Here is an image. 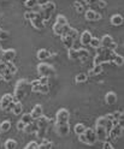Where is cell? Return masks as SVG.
Returning <instances> with one entry per match:
<instances>
[{
  "label": "cell",
  "mask_w": 124,
  "mask_h": 149,
  "mask_svg": "<svg viewBox=\"0 0 124 149\" xmlns=\"http://www.w3.org/2000/svg\"><path fill=\"white\" fill-rule=\"evenodd\" d=\"M110 22H111V24L114 25V26H119V25L123 24V17H122L120 15H113V16L111 17Z\"/></svg>",
  "instance_id": "cell-24"
},
{
  "label": "cell",
  "mask_w": 124,
  "mask_h": 149,
  "mask_svg": "<svg viewBox=\"0 0 124 149\" xmlns=\"http://www.w3.org/2000/svg\"><path fill=\"white\" fill-rule=\"evenodd\" d=\"M0 58H1V55H0Z\"/></svg>",
  "instance_id": "cell-57"
},
{
  "label": "cell",
  "mask_w": 124,
  "mask_h": 149,
  "mask_svg": "<svg viewBox=\"0 0 124 149\" xmlns=\"http://www.w3.org/2000/svg\"><path fill=\"white\" fill-rule=\"evenodd\" d=\"M64 35L70 36L71 39H74V40H78V37H80L78 31L76 30V29H74V28H71V26H69V28H68V30H66V33H65Z\"/></svg>",
  "instance_id": "cell-26"
},
{
  "label": "cell",
  "mask_w": 124,
  "mask_h": 149,
  "mask_svg": "<svg viewBox=\"0 0 124 149\" xmlns=\"http://www.w3.org/2000/svg\"><path fill=\"white\" fill-rule=\"evenodd\" d=\"M0 73L3 74V79H4V81H6V82H10V81L12 79V77H13V74L11 73V71L8 70L7 68H6L3 72H0Z\"/></svg>",
  "instance_id": "cell-34"
},
{
  "label": "cell",
  "mask_w": 124,
  "mask_h": 149,
  "mask_svg": "<svg viewBox=\"0 0 124 149\" xmlns=\"http://www.w3.org/2000/svg\"><path fill=\"white\" fill-rule=\"evenodd\" d=\"M60 37H62V42H63V45H64V47H65L66 49H70V48L74 47V43H75L76 40L71 39V37L68 36V35H62Z\"/></svg>",
  "instance_id": "cell-18"
},
{
  "label": "cell",
  "mask_w": 124,
  "mask_h": 149,
  "mask_svg": "<svg viewBox=\"0 0 124 149\" xmlns=\"http://www.w3.org/2000/svg\"><path fill=\"white\" fill-rule=\"evenodd\" d=\"M12 113L15 116H21L23 113V105L21 101H15V105L12 107Z\"/></svg>",
  "instance_id": "cell-22"
},
{
  "label": "cell",
  "mask_w": 124,
  "mask_h": 149,
  "mask_svg": "<svg viewBox=\"0 0 124 149\" xmlns=\"http://www.w3.org/2000/svg\"><path fill=\"white\" fill-rule=\"evenodd\" d=\"M92 37H93V35H92V33L89 31V30H84L81 35H80V37H78V41H80V43L82 45V46H88L89 45V42H90V40H92Z\"/></svg>",
  "instance_id": "cell-14"
},
{
  "label": "cell",
  "mask_w": 124,
  "mask_h": 149,
  "mask_svg": "<svg viewBox=\"0 0 124 149\" xmlns=\"http://www.w3.org/2000/svg\"><path fill=\"white\" fill-rule=\"evenodd\" d=\"M13 100L15 99H13L12 94H5V95H3L1 99H0V108H1L3 111H6L8 105H10Z\"/></svg>",
  "instance_id": "cell-12"
},
{
  "label": "cell",
  "mask_w": 124,
  "mask_h": 149,
  "mask_svg": "<svg viewBox=\"0 0 124 149\" xmlns=\"http://www.w3.org/2000/svg\"><path fill=\"white\" fill-rule=\"evenodd\" d=\"M78 141L83 144H88V146L95 144V142H97V136H95L94 129L87 127L82 135H78Z\"/></svg>",
  "instance_id": "cell-4"
},
{
  "label": "cell",
  "mask_w": 124,
  "mask_h": 149,
  "mask_svg": "<svg viewBox=\"0 0 124 149\" xmlns=\"http://www.w3.org/2000/svg\"><path fill=\"white\" fill-rule=\"evenodd\" d=\"M1 81H4V79H3V74L0 73V82H1Z\"/></svg>",
  "instance_id": "cell-55"
},
{
  "label": "cell",
  "mask_w": 124,
  "mask_h": 149,
  "mask_svg": "<svg viewBox=\"0 0 124 149\" xmlns=\"http://www.w3.org/2000/svg\"><path fill=\"white\" fill-rule=\"evenodd\" d=\"M0 61H1V58H0Z\"/></svg>",
  "instance_id": "cell-56"
},
{
  "label": "cell",
  "mask_w": 124,
  "mask_h": 149,
  "mask_svg": "<svg viewBox=\"0 0 124 149\" xmlns=\"http://www.w3.org/2000/svg\"><path fill=\"white\" fill-rule=\"evenodd\" d=\"M63 26L64 25H60L58 23H54V25H53V33H54V35L60 36L62 33H63Z\"/></svg>",
  "instance_id": "cell-40"
},
{
  "label": "cell",
  "mask_w": 124,
  "mask_h": 149,
  "mask_svg": "<svg viewBox=\"0 0 124 149\" xmlns=\"http://www.w3.org/2000/svg\"><path fill=\"white\" fill-rule=\"evenodd\" d=\"M3 53V46H1V42H0V55Z\"/></svg>",
  "instance_id": "cell-54"
},
{
  "label": "cell",
  "mask_w": 124,
  "mask_h": 149,
  "mask_svg": "<svg viewBox=\"0 0 124 149\" xmlns=\"http://www.w3.org/2000/svg\"><path fill=\"white\" fill-rule=\"evenodd\" d=\"M30 91H32V89H30V82L27 81L25 78L20 79L16 83V87H15V93H13L15 101H22Z\"/></svg>",
  "instance_id": "cell-1"
},
{
  "label": "cell",
  "mask_w": 124,
  "mask_h": 149,
  "mask_svg": "<svg viewBox=\"0 0 124 149\" xmlns=\"http://www.w3.org/2000/svg\"><path fill=\"white\" fill-rule=\"evenodd\" d=\"M100 43H101V47L110 48V49H113V51H116L117 47H118L117 42L114 41L112 39V36H110V35H104L101 39H100Z\"/></svg>",
  "instance_id": "cell-6"
},
{
  "label": "cell",
  "mask_w": 124,
  "mask_h": 149,
  "mask_svg": "<svg viewBox=\"0 0 124 149\" xmlns=\"http://www.w3.org/2000/svg\"><path fill=\"white\" fill-rule=\"evenodd\" d=\"M24 149H39V143L35 142V141H32L29 143H27V146L24 147Z\"/></svg>",
  "instance_id": "cell-46"
},
{
  "label": "cell",
  "mask_w": 124,
  "mask_h": 149,
  "mask_svg": "<svg viewBox=\"0 0 124 149\" xmlns=\"http://www.w3.org/2000/svg\"><path fill=\"white\" fill-rule=\"evenodd\" d=\"M85 129H87V126H85L84 124H81V123H80V124H76V125H75L74 131H75L76 135L78 136V135H82V134L85 131Z\"/></svg>",
  "instance_id": "cell-31"
},
{
  "label": "cell",
  "mask_w": 124,
  "mask_h": 149,
  "mask_svg": "<svg viewBox=\"0 0 124 149\" xmlns=\"http://www.w3.org/2000/svg\"><path fill=\"white\" fill-rule=\"evenodd\" d=\"M4 148L5 149H15V148H17V142L15 141V139L8 138V139H6L5 143H4Z\"/></svg>",
  "instance_id": "cell-32"
},
{
  "label": "cell",
  "mask_w": 124,
  "mask_h": 149,
  "mask_svg": "<svg viewBox=\"0 0 124 149\" xmlns=\"http://www.w3.org/2000/svg\"><path fill=\"white\" fill-rule=\"evenodd\" d=\"M24 126H25V124L22 122V120H20V122L17 123V130H18V131H23Z\"/></svg>",
  "instance_id": "cell-49"
},
{
  "label": "cell",
  "mask_w": 124,
  "mask_h": 149,
  "mask_svg": "<svg viewBox=\"0 0 124 149\" xmlns=\"http://www.w3.org/2000/svg\"><path fill=\"white\" fill-rule=\"evenodd\" d=\"M112 116H113V118H114V119H117L118 122L123 123V118H124V114H123V112H122V111H116V112H113V113H112Z\"/></svg>",
  "instance_id": "cell-44"
},
{
  "label": "cell",
  "mask_w": 124,
  "mask_h": 149,
  "mask_svg": "<svg viewBox=\"0 0 124 149\" xmlns=\"http://www.w3.org/2000/svg\"><path fill=\"white\" fill-rule=\"evenodd\" d=\"M97 4H98V6H99L100 8H105V7L107 6V3L105 1V0H99V1H98Z\"/></svg>",
  "instance_id": "cell-51"
},
{
  "label": "cell",
  "mask_w": 124,
  "mask_h": 149,
  "mask_svg": "<svg viewBox=\"0 0 124 149\" xmlns=\"http://www.w3.org/2000/svg\"><path fill=\"white\" fill-rule=\"evenodd\" d=\"M42 114H43V108H42L41 105H35L34 108H33L32 112H30V116H32V118H33L34 120H36L37 118L41 117Z\"/></svg>",
  "instance_id": "cell-17"
},
{
  "label": "cell",
  "mask_w": 124,
  "mask_h": 149,
  "mask_svg": "<svg viewBox=\"0 0 124 149\" xmlns=\"http://www.w3.org/2000/svg\"><path fill=\"white\" fill-rule=\"evenodd\" d=\"M55 23H58V24H60V25H66V24H69L68 19H66V17H65V16H63V15H59V16H57Z\"/></svg>",
  "instance_id": "cell-42"
},
{
  "label": "cell",
  "mask_w": 124,
  "mask_h": 149,
  "mask_svg": "<svg viewBox=\"0 0 124 149\" xmlns=\"http://www.w3.org/2000/svg\"><path fill=\"white\" fill-rule=\"evenodd\" d=\"M30 22V24L35 28L36 30H43L45 29V21L42 19L41 17H39V16H36L35 18H33L32 21H29Z\"/></svg>",
  "instance_id": "cell-15"
},
{
  "label": "cell",
  "mask_w": 124,
  "mask_h": 149,
  "mask_svg": "<svg viewBox=\"0 0 124 149\" xmlns=\"http://www.w3.org/2000/svg\"><path fill=\"white\" fill-rule=\"evenodd\" d=\"M117 94L114 91H109L106 95H105V102L107 105H114L117 102Z\"/></svg>",
  "instance_id": "cell-19"
},
{
  "label": "cell",
  "mask_w": 124,
  "mask_h": 149,
  "mask_svg": "<svg viewBox=\"0 0 124 149\" xmlns=\"http://www.w3.org/2000/svg\"><path fill=\"white\" fill-rule=\"evenodd\" d=\"M105 117H106V118H107L109 120H111V122H112V120L114 119V118H113V116H112V113H109V114H106Z\"/></svg>",
  "instance_id": "cell-53"
},
{
  "label": "cell",
  "mask_w": 124,
  "mask_h": 149,
  "mask_svg": "<svg viewBox=\"0 0 124 149\" xmlns=\"http://www.w3.org/2000/svg\"><path fill=\"white\" fill-rule=\"evenodd\" d=\"M30 89L33 93H41L42 89V84H40L39 79H34L30 82Z\"/></svg>",
  "instance_id": "cell-23"
},
{
  "label": "cell",
  "mask_w": 124,
  "mask_h": 149,
  "mask_svg": "<svg viewBox=\"0 0 124 149\" xmlns=\"http://www.w3.org/2000/svg\"><path fill=\"white\" fill-rule=\"evenodd\" d=\"M87 79H88L87 73H78L77 76L75 77V82H76V83H84Z\"/></svg>",
  "instance_id": "cell-39"
},
{
  "label": "cell",
  "mask_w": 124,
  "mask_h": 149,
  "mask_svg": "<svg viewBox=\"0 0 124 149\" xmlns=\"http://www.w3.org/2000/svg\"><path fill=\"white\" fill-rule=\"evenodd\" d=\"M116 51L110 49V48H104V47H99L98 52L95 54L93 64L94 65H98V64H105V63H111L113 57L116 55Z\"/></svg>",
  "instance_id": "cell-2"
},
{
  "label": "cell",
  "mask_w": 124,
  "mask_h": 149,
  "mask_svg": "<svg viewBox=\"0 0 124 149\" xmlns=\"http://www.w3.org/2000/svg\"><path fill=\"white\" fill-rule=\"evenodd\" d=\"M70 120V113L66 108H60L55 113V123L62 124V123H69Z\"/></svg>",
  "instance_id": "cell-7"
},
{
  "label": "cell",
  "mask_w": 124,
  "mask_h": 149,
  "mask_svg": "<svg viewBox=\"0 0 124 149\" xmlns=\"http://www.w3.org/2000/svg\"><path fill=\"white\" fill-rule=\"evenodd\" d=\"M77 54H78V59L82 60V61H84L89 57V52L87 49H84V48H77Z\"/></svg>",
  "instance_id": "cell-27"
},
{
  "label": "cell",
  "mask_w": 124,
  "mask_h": 149,
  "mask_svg": "<svg viewBox=\"0 0 124 149\" xmlns=\"http://www.w3.org/2000/svg\"><path fill=\"white\" fill-rule=\"evenodd\" d=\"M37 73L39 76H46V77H52L54 76L55 70L52 65L47 64V63H40L37 65Z\"/></svg>",
  "instance_id": "cell-5"
},
{
  "label": "cell",
  "mask_w": 124,
  "mask_h": 149,
  "mask_svg": "<svg viewBox=\"0 0 124 149\" xmlns=\"http://www.w3.org/2000/svg\"><path fill=\"white\" fill-rule=\"evenodd\" d=\"M39 1H40V0H25L24 5H25L27 8H29V10H33V8H34L37 4H40Z\"/></svg>",
  "instance_id": "cell-37"
},
{
  "label": "cell",
  "mask_w": 124,
  "mask_h": 149,
  "mask_svg": "<svg viewBox=\"0 0 124 149\" xmlns=\"http://www.w3.org/2000/svg\"><path fill=\"white\" fill-rule=\"evenodd\" d=\"M54 130L58 136L65 137L70 134V124L69 123H62V124H57L54 125Z\"/></svg>",
  "instance_id": "cell-9"
},
{
  "label": "cell",
  "mask_w": 124,
  "mask_h": 149,
  "mask_svg": "<svg viewBox=\"0 0 124 149\" xmlns=\"http://www.w3.org/2000/svg\"><path fill=\"white\" fill-rule=\"evenodd\" d=\"M48 93H50V87H48V84L42 86V89H41V94H48Z\"/></svg>",
  "instance_id": "cell-50"
},
{
  "label": "cell",
  "mask_w": 124,
  "mask_h": 149,
  "mask_svg": "<svg viewBox=\"0 0 124 149\" xmlns=\"http://www.w3.org/2000/svg\"><path fill=\"white\" fill-rule=\"evenodd\" d=\"M84 17L85 19L89 22H95V21H100L101 19V15L94 10H85L84 11Z\"/></svg>",
  "instance_id": "cell-13"
},
{
  "label": "cell",
  "mask_w": 124,
  "mask_h": 149,
  "mask_svg": "<svg viewBox=\"0 0 124 149\" xmlns=\"http://www.w3.org/2000/svg\"><path fill=\"white\" fill-rule=\"evenodd\" d=\"M16 49L13 48H8V49H3L1 53V60L4 61H13L16 58Z\"/></svg>",
  "instance_id": "cell-11"
},
{
  "label": "cell",
  "mask_w": 124,
  "mask_h": 149,
  "mask_svg": "<svg viewBox=\"0 0 124 149\" xmlns=\"http://www.w3.org/2000/svg\"><path fill=\"white\" fill-rule=\"evenodd\" d=\"M114 147L112 146V143H110L109 142V139L107 141H104L102 142V149H113Z\"/></svg>",
  "instance_id": "cell-48"
},
{
  "label": "cell",
  "mask_w": 124,
  "mask_h": 149,
  "mask_svg": "<svg viewBox=\"0 0 124 149\" xmlns=\"http://www.w3.org/2000/svg\"><path fill=\"white\" fill-rule=\"evenodd\" d=\"M42 139V142L39 144V149H51V148H53V143L51 142V141H48L47 138H41Z\"/></svg>",
  "instance_id": "cell-28"
},
{
  "label": "cell",
  "mask_w": 124,
  "mask_h": 149,
  "mask_svg": "<svg viewBox=\"0 0 124 149\" xmlns=\"http://www.w3.org/2000/svg\"><path fill=\"white\" fill-rule=\"evenodd\" d=\"M95 125H100V126H104V127H106L107 129V131L113 126L112 125V122L111 120H109L105 116H101L97 119V122H95Z\"/></svg>",
  "instance_id": "cell-16"
},
{
  "label": "cell",
  "mask_w": 124,
  "mask_h": 149,
  "mask_svg": "<svg viewBox=\"0 0 124 149\" xmlns=\"http://www.w3.org/2000/svg\"><path fill=\"white\" fill-rule=\"evenodd\" d=\"M52 123V120L51 119H48L47 117H45L43 114L41 116V117H39L36 119V122H35V124H36V136L39 137V138H43L45 136H46V132H47V130H48V126H50V124Z\"/></svg>",
  "instance_id": "cell-3"
},
{
  "label": "cell",
  "mask_w": 124,
  "mask_h": 149,
  "mask_svg": "<svg viewBox=\"0 0 124 149\" xmlns=\"http://www.w3.org/2000/svg\"><path fill=\"white\" fill-rule=\"evenodd\" d=\"M36 16H39L36 11H34V10H29V11H27V12L24 13V19L29 22V21L33 19V18H35Z\"/></svg>",
  "instance_id": "cell-35"
},
{
  "label": "cell",
  "mask_w": 124,
  "mask_h": 149,
  "mask_svg": "<svg viewBox=\"0 0 124 149\" xmlns=\"http://www.w3.org/2000/svg\"><path fill=\"white\" fill-rule=\"evenodd\" d=\"M98 1H99V0H87V1H85V3L89 4V5H95V4H97Z\"/></svg>",
  "instance_id": "cell-52"
},
{
  "label": "cell",
  "mask_w": 124,
  "mask_h": 149,
  "mask_svg": "<svg viewBox=\"0 0 124 149\" xmlns=\"http://www.w3.org/2000/svg\"><path fill=\"white\" fill-rule=\"evenodd\" d=\"M74 8L76 10V12H77V13H84V11H85L83 3L82 1H78V0L74 3Z\"/></svg>",
  "instance_id": "cell-30"
},
{
  "label": "cell",
  "mask_w": 124,
  "mask_h": 149,
  "mask_svg": "<svg viewBox=\"0 0 124 149\" xmlns=\"http://www.w3.org/2000/svg\"><path fill=\"white\" fill-rule=\"evenodd\" d=\"M39 82H40V84L46 86V84H48V83H50V77H46V76H40Z\"/></svg>",
  "instance_id": "cell-47"
},
{
  "label": "cell",
  "mask_w": 124,
  "mask_h": 149,
  "mask_svg": "<svg viewBox=\"0 0 124 149\" xmlns=\"http://www.w3.org/2000/svg\"><path fill=\"white\" fill-rule=\"evenodd\" d=\"M21 120H22V122H23L24 124H29V123L34 122V119L32 118L30 113H23V114H22V117H21Z\"/></svg>",
  "instance_id": "cell-41"
},
{
  "label": "cell",
  "mask_w": 124,
  "mask_h": 149,
  "mask_svg": "<svg viewBox=\"0 0 124 149\" xmlns=\"http://www.w3.org/2000/svg\"><path fill=\"white\" fill-rule=\"evenodd\" d=\"M10 129H11V122L10 120H4V122H1V124H0V131L7 132V131H10Z\"/></svg>",
  "instance_id": "cell-29"
},
{
  "label": "cell",
  "mask_w": 124,
  "mask_h": 149,
  "mask_svg": "<svg viewBox=\"0 0 124 149\" xmlns=\"http://www.w3.org/2000/svg\"><path fill=\"white\" fill-rule=\"evenodd\" d=\"M89 46H90L92 48L98 49L99 47H101L100 39H98V37H92V40H90V42H89Z\"/></svg>",
  "instance_id": "cell-36"
},
{
  "label": "cell",
  "mask_w": 124,
  "mask_h": 149,
  "mask_svg": "<svg viewBox=\"0 0 124 149\" xmlns=\"http://www.w3.org/2000/svg\"><path fill=\"white\" fill-rule=\"evenodd\" d=\"M68 58H69L70 60H78L77 49H75V48H70V49H68Z\"/></svg>",
  "instance_id": "cell-33"
},
{
  "label": "cell",
  "mask_w": 124,
  "mask_h": 149,
  "mask_svg": "<svg viewBox=\"0 0 124 149\" xmlns=\"http://www.w3.org/2000/svg\"><path fill=\"white\" fill-rule=\"evenodd\" d=\"M6 68L11 71L12 74H16L17 73V66L13 64V61H6Z\"/></svg>",
  "instance_id": "cell-43"
},
{
  "label": "cell",
  "mask_w": 124,
  "mask_h": 149,
  "mask_svg": "<svg viewBox=\"0 0 124 149\" xmlns=\"http://www.w3.org/2000/svg\"><path fill=\"white\" fill-rule=\"evenodd\" d=\"M36 57H37V59H39V60H46V59L51 58V52L47 51L46 48H41V49L37 51Z\"/></svg>",
  "instance_id": "cell-20"
},
{
  "label": "cell",
  "mask_w": 124,
  "mask_h": 149,
  "mask_svg": "<svg viewBox=\"0 0 124 149\" xmlns=\"http://www.w3.org/2000/svg\"><path fill=\"white\" fill-rule=\"evenodd\" d=\"M94 131H95V136H97V141L104 142V141H107L109 139V131L106 127L97 125L94 129Z\"/></svg>",
  "instance_id": "cell-8"
},
{
  "label": "cell",
  "mask_w": 124,
  "mask_h": 149,
  "mask_svg": "<svg viewBox=\"0 0 124 149\" xmlns=\"http://www.w3.org/2000/svg\"><path fill=\"white\" fill-rule=\"evenodd\" d=\"M7 39H10V34H8V31H6V30L0 28V41H5Z\"/></svg>",
  "instance_id": "cell-45"
},
{
  "label": "cell",
  "mask_w": 124,
  "mask_h": 149,
  "mask_svg": "<svg viewBox=\"0 0 124 149\" xmlns=\"http://www.w3.org/2000/svg\"><path fill=\"white\" fill-rule=\"evenodd\" d=\"M102 72V65L101 64H98V65H94L93 69H90L88 71V77H93V76H98V74H100Z\"/></svg>",
  "instance_id": "cell-21"
},
{
  "label": "cell",
  "mask_w": 124,
  "mask_h": 149,
  "mask_svg": "<svg viewBox=\"0 0 124 149\" xmlns=\"http://www.w3.org/2000/svg\"><path fill=\"white\" fill-rule=\"evenodd\" d=\"M36 124L34 123V122H32V123H29V124H25V126H24V129H23V131L25 132V134H28V135H30V134H35L36 132Z\"/></svg>",
  "instance_id": "cell-25"
},
{
  "label": "cell",
  "mask_w": 124,
  "mask_h": 149,
  "mask_svg": "<svg viewBox=\"0 0 124 149\" xmlns=\"http://www.w3.org/2000/svg\"><path fill=\"white\" fill-rule=\"evenodd\" d=\"M111 63H113L114 65H117V66H122L123 63H124V60H123V57H122V55L116 54V55L113 57V59H112Z\"/></svg>",
  "instance_id": "cell-38"
},
{
  "label": "cell",
  "mask_w": 124,
  "mask_h": 149,
  "mask_svg": "<svg viewBox=\"0 0 124 149\" xmlns=\"http://www.w3.org/2000/svg\"><path fill=\"white\" fill-rule=\"evenodd\" d=\"M122 135H123V124L113 125V126L109 130V138L117 139V138L122 137Z\"/></svg>",
  "instance_id": "cell-10"
}]
</instances>
